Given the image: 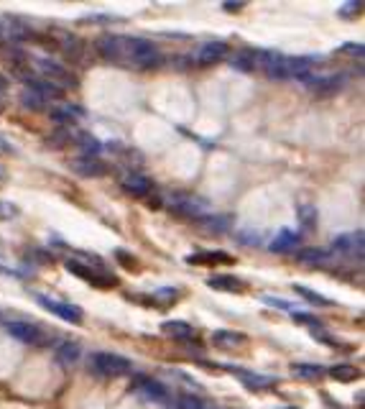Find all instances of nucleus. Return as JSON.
Segmentation results:
<instances>
[{
  "label": "nucleus",
  "mask_w": 365,
  "mask_h": 409,
  "mask_svg": "<svg viewBox=\"0 0 365 409\" xmlns=\"http://www.w3.org/2000/svg\"><path fill=\"white\" fill-rule=\"evenodd\" d=\"M225 56H228V44H225V41H207V44H202V49L197 52V64H202V67L217 64L220 59H225Z\"/></svg>",
  "instance_id": "12"
},
{
  "label": "nucleus",
  "mask_w": 365,
  "mask_h": 409,
  "mask_svg": "<svg viewBox=\"0 0 365 409\" xmlns=\"http://www.w3.org/2000/svg\"><path fill=\"white\" fill-rule=\"evenodd\" d=\"M16 148H13V144H10L8 138L0 133V156H8V154H13Z\"/></svg>",
  "instance_id": "32"
},
{
  "label": "nucleus",
  "mask_w": 365,
  "mask_h": 409,
  "mask_svg": "<svg viewBox=\"0 0 365 409\" xmlns=\"http://www.w3.org/2000/svg\"><path fill=\"white\" fill-rule=\"evenodd\" d=\"M36 302H38L44 309H49L52 315H56V318L71 322V325H80L82 320H85V312H82L77 305H71V302L52 300V297H46V294H36Z\"/></svg>",
  "instance_id": "5"
},
{
  "label": "nucleus",
  "mask_w": 365,
  "mask_h": 409,
  "mask_svg": "<svg viewBox=\"0 0 365 409\" xmlns=\"http://www.w3.org/2000/svg\"><path fill=\"white\" fill-rule=\"evenodd\" d=\"M123 190L128 195H133V197H148L153 190V182L146 177V174H138V172H128L123 177Z\"/></svg>",
  "instance_id": "10"
},
{
  "label": "nucleus",
  "mask_w": 365,
  "mask_h": 409,
  "mask_svg": "<svg viewBox=\"0 0 365 409\" xmlns=\"http://www.w3.org/2000/svg\"><path fill=\"white\" fill-rule=\"evenodd\" d=\"M268 80H307L312 77L314 59L312 56H286L278 52H263L256 59Z\"/></svg>",
  "instance_id": "2"
},
{
  "label": "nucleus",
  "mask_w": 365,
  "mask_h": 409,
  "mask_svg": "<svg viewBox=\"0 0 365 409\" xmlns=\"http://www.w3.org/2000/svg\"><path fill=\"white\" fill-rule=\"evenodd\" d=\"M304 82H312V90L314 95L320 98H330L338 90H342L345 85V74H330V77H307Z\"/></svg>",
  "instance_id": "9"
},
{
  "label": "nucleus",
  "mask_w": 365,
  "mask_h": 409,
  "mask_svg": "<svg viewBox=\"0 0 365 409\" xmlns=\"http://www.w3.org/2000/svg\"><path fill=\"white\" fill-rule=\"evenodd\" d=\"M296 258L302 261V264H324L327 258H330V251H324V248H302V251H296Z\"/></svg>",
  "instance_id": "25"
},
{
  "label": "nucleus",
  "mask_w": 365,
  "mask_h": 409,
  "mask_svg": "<svg viewBox=\"0 0 365 409\" xmlns=\"http://www.w3.org/2000/svg\"><path fill=\"white\" fill-rule=\"evenodd\" d=\"M263 302H266L268 307H278V309H294V305L286 300H276V297H263Z\"/></svg>",
  "instance_id": "31"
},
{
  "label": "nucleus",
  "mask_w": 365,
  "mask_h": 409,
  "mask_svg": "<svg viewBox=\"0 0 365 409\" xmlns=\"http://www.w3.org/2000/svg\"><path fill=\"white\" fill-rule=\"evenodd\" d=\"M5 333L10 338H16L26 346H41L44 343V333L38 325H31V322H8L5 325Z\"/></svg>",
  "instance_id": "7"
},
{
  "label": "nucleus",
  "mask_w": 365,
  "mask_h": 409,
  "mask_svg": "<svg viewBox=\"0 0 365 409\" xmlns=\"http://www.w3.org/2000/svg\"><path fill=\"white\" fill-rule=\"evenodd\" d=\"M296 218H299V223L307 230H314L317 223H320V212H317V208H314L312 202H299L296 205Z\"/></svg>",
  "instance_id": "22"
},
{
  "label": "nucleus",
  "mask_w": 365,
  "mask_h": 409,
  "mask_svg": "<svg viewBox=\"0 0 365 409\" xmlns=\"http://www.w3.org/2000/svg\"><path fill=\"white\" fill-rule=\"evenodd\" d=\"M302 243V238L291 233V230H281L276 238H274V243H271V251H276V254H289V251H296Z\"/></svg>",
  "instance_id": "20"
},
{
  "label": "nucleus",
  "mask_w": 365,
  "mask_h": 409,
  "mask_svg": "<svg viewBox=\"0 0 365 409\" xmlns=\"http://www.w3.org/2000/svg\"><path fill=\"white\" fill-rule=\"evenodd\" d=\"M245 343H248V335L238 333V330H214L212 333V346L223 348V351H232V348H241Z\"/></svg>",
  "instance_id": "11"
},
{
  "label": "nucleus",
  "mask_w": 365,
  "mask_h": 409,
  "mask_svg": "<svg viewBox=\"0 0 365 409\" xmlns=\"http://www.w3.org/2000/svg\"><path fill=\"white\" fill-rule=\"evenodd\" d=\"M5 87H8V82L3 80V77H0V92H5Z\"/></svg>",
  "instance_id": "39"
},
{
  "label": "nucleus",
  "mask_w": 365,
  "mask_h": 409,
  "mask_svg": "<svg viewBox=\"0 0 365 409\" xmlns=\"http://www.w3.org/2000/svg\"><path fill=\"white\" fill-rule=\"evenodd\" d=\"M3 177H5V172H3V166H0V179H3Z\"/></svg>",
  "instance_id": "40"
},
{
  "label": "nucleus",
  "mask_w": 365,
  "mask_h": 409,
  "mask_svg": "<svg viewBox=\"0 0 365 409\" xmlns=\"http://www.w3.org/2000/svg\"><path fill=\"white\" fill-rule=\"evenodd\" d=\"M161 333L169 338H177V340H189L195 335V327L184 322V320H166V322H161Z\"/></svg>",
  "instance_id": "19"
},
{
  "label": "nucleus",
  "mask_w": 365,
  "mask_h": 409,
  "mask_svg": "<svg viewBox=\"0 0 365 409\" xmlns=\"http://www.w3.org/2000/svg\"><path fill=\"white\" fill-rule=\"evenodd\" d=\"M243 5L241 3H235V5H232V3H228V5H225V10H241Z\"/></svg>",
  "instance_id": "38"
},
{
  "label": "nucleus",
  "mask_w": 365,
  "mask_h": 409,
  "mask_svg": "<svg viewBox=\"0 0 365 409\" xmlns=\"http://www.w3.org/2000/svg\"><path fill=\"white\" fill-rule=\"evenodd\" d=\"M238 373H241V379L245 382L248 389H268V386H274L271 376H261V373H248V371H238Z\"/></svg>",
  "instance_id": "28"
},
{
  "label": "nucleus",
  "mask_w": 365,
  "mask_h": 409,
  "mask_svg": "<svg viewBox=\"0 0 365 409\" xmlns=\"http://www.w3.org/2000/svg\"><path fill=\"white\" fill-rule=\"evenodd\" d=\"M10 212H13V210H8L3 202H0V218H5V215H10Z\"/></svg>",
  "instance_id": "37"
},
{
  "label": "nucleus",
  "mask_w": 365,
  "mask_h": 409,
  "mask_svg": "<svg viewBox=\"0 0 365 409\" xmlns=\"http://www.w3.org/2000/svg\"><path fill=\"white\" fill-rule=\"evenodd\" d=\"M31 36V28L18 16H0V44H18Z\"/></svg>",
  "instance_id": "6"
},
{
  "label": "nucleus",
  "mask_w": 365,
  "mask_h": 409,
  "mask_svg": "<svg viewBox=\"0 0 365 409\" xmlns=\"http://www.w3.org/2000/svg\"><path fill=\"white\" fill-rule=\"evenodd\" d=\"M286 409H296V407H286Z\"/></svg>",
  "instance_id": "41"
},
{
  "label": "nucleus",
  "mask_w": 365,
  "mask_h": 409,
  "mask_svg": "<svg viewBox=\"0 0 365 409\" xmlns=\"http://www.w3.org/2000/svg\"><path fill=\"white\" fill-rule=\"evenodd\" d=\"M98 52L107 62H128L141 69L156 67L161 59L156 44L138 36H102L98 41Z\"/></svg>",
  "instance_id": "1"
},
{
  "label": "nucleus",
  "mask_w": 365,
  "mask_h": 409,
  "mask_svg": "<svg viewBox=\"0 0 365 409\" xmlns=\"http://www.w3.org/2000/svg\"><path fill=\"white\" fill-rule=\"evenodd\" d=\"M67 272L77 274L87 282L98 284V287H115V276L100 272V269H92L89 264H80V261H67Z\"/></svg>",
  "instance_id": "8"
},
{
  "label": "nucleus",
  "mask_w": 365,
  "mask_h": 409,
  "mask_svg": "<svg viewBox=\"0 0 365 409\" xmlns=\"http://www.w3.org/2000/svg\"><path fill=\"white\" fill-rule=\"evenodd\" d=\"M118 258L123 261L125 269H135V264H138V261H135L133 256H128V254H125V251H118Z\"/></svg>",
  "instance_id": "33"
},
{
  "label": "nucleus",
  "mask_w": 365,
  "mask_h": 409,
  "mask_svg": "<svg viewBox=\"0 0 365 409\" xmlns=\"http://www.w3.org/2000/svg\"><path fill=\"white\" fill-rule=\"evenodd\" d=\"M135 391H141V394H146L148 399H156V401H166V399H169L166 389H164L159 382L148 379V376H138V379H135Z\"/></svg>",
  "instance_id": "18"
},
{
  "label": "nucleus",
  "mask_w": 365,
  "mask_h": 409,
  "mask_svg": "<svg viewBox=\"0 0 365 409\" xmlns=\"http://www.w3.org/2000/svg\"><path fill=\"white\" fill-rule=\"evenodd\" d=\"M21 102H23V108H31V110H44L46 105H49V100L41 98V95H38L34 87H28V85L21 90Z\"/></svg>",
  "instance_id": "26"
},
{
  "label": "nucleus",
  "mask_w": 365,
  "mask_h": 409,
  "mask_svg": "<svg viewBox=\"0 0 365 409\" xmlns=\"http://www.w3.org/2000/svg\"><path fill=\"white\" fill-rule=\"evenodd\" d=\"M294 291H296V294H302V297H307L309 302H314V305H322V307H330V300H327V297H322L320 291L307 289V287H302V284H294Z\"/></svg>",
  "instance_id": "30"
},
{
  "label": "nucleus",
  "mask_w": 365,
  "mask_h": 409,
  "mask_svg": "<svg viewBox=\"0 0 365 409\" xmlns=\"http://www.w3.org/2000/svg\"><path fill=\"white\" fill-rule=\"evenodd\" d=\"M174 210L181 212V215H189V218H205L207 215V202L205 200H197V197H177L174 200Z\"/></svg>",
  "instance_id": "14"
},
{
  "label": "nucleus",
  "mask_w": 365,
  "mask_h": 409,
  "mask_svg": "<svg viewBox=\"0 0 365 409\" xmlns=\"http://www.w3.org/2000/svg\"><path fill=\"white\" fill-rule=\"evenodd\" d=\"M294 320H299V322H307V325H320V320H314L312 315H302V312H294Z\"/></svg>",
  "instance_id": "34"
},
{
  "label": "nucleus",
  "mask_w": 365,
  "mask_h": 409,
  "mask_svg": "<svg viewBox=\"0 0 365 409\" xmlns=\"http://www.w3.org/2000/svg\"><path fill=\"white\" fill-rule=\"evenodd\" d=\"M80 346H77V343H59V346H56V351H54V355H56V361H59V364L62 366H71L74 364V361H77V358H80Z\"/></svg>",
  "instance_id": "23"
},
{
  "label": "nucleus",
  "mask_w": 365,
  "mask_h": 409,
  "mask_svg": "<svg viewBox=\"0 0 365 409\" xmlns=\"http://www.w3.org/2000/svg\"><path fill=\"white\" fill-rule=\"evenodd\" d=\"M89 366H92V371L100 373V376H105V379H120V376H128V373L133 371V364L125 358V355H118V353H95L89 358Z\"/></svg>",
  "instance_id": "3"
},
{
  "label": "nucleus",
  "mask_w": 365,
  "mask_h": 409,
  "mask_svg": "<svg viewBox=\"0 0 365 409\" xmlns=\"http://www.w3.org/2000/svg\"><path fill=\"white\" fill-rule=\"evenodd\" d=\"M34 64H36V69L44 74V80L56 85L59 90H67V87H74V85H77V77L71 74V69H67L64 64L54 62L49 56H34Z\"/></svg>",
  "instance_id": "4"
},
{
  "label": "nucleus",
  "mask_w": 365,
  "mask_h": 409,
  "mask_svg": "<svg viewBox=\"0 0 365 409\" xmlns=\"http://www.w3.org/2000/svg\"><path fill=\"white\" fill-rule=\"evenodd\" d=\"M177 409H217V407H210L207 401H202L195 394H184V397H179Z\"/></svg>",
  "instance_id": "29"
},
{
  "label": "nucleus",
  "mask_w": 365,
  "mask_h": 409,
  "mask_svg": "<svg viewBox=\"0 0 365 409\" xmlns=\"http://www.w3.org/2000/svg\"><path fill=\"white\" fill-rule=\"evenodd\" d=\"M291 373H294L296 379H307V382H317L324 376V368L317 364H294L291 366Z\"/></svg>",
  "instance_id": "24"
},
{
  "label": "nucleus",
  "mask_w": 365,
  "mask_h": 409,
  "mask_svg": "<svg viewBox=\"0 0 365 409\" xmlns=\"http://www.w3.org/2000/svg\"><path fill=\"white\" fill-rule=\"evenodd\" d=\"M363 10V3H348V5H342V13L350 16V13H360Z\"/></svg>",
  "instance_id": "35"
},
{
  "label": "nucleus",
  "mask_w": 365,
  "mask_h": 409,
  "mask_svg": "<svg viewBox=\"0 0 365 409\" xmlns=\"http://www.w3.org/2000/svg\"><path fill=\"white\" fill-rule=\"evenodd\" d=\"M327 373H330L332 379H338V382H355L357 376H360V368L353 364H338L332 366Z\"/></svg>",
  "instance_id": "27"
},
{
  "label": "nucleus",
  "mask_w": 365,
  "mask_h": 409,
  "mask_svg": "<svg viewBox=\"0 0 365 409\" xmlns=\"http://www.w3.org/2000/svg\"><path fill=\"white\" fill-rule=\"evenodd\" d=\"M332 248H335V251H342V254L363 256V230L350 233V236L335 238V241H332Z\"/></svg>",
  "instance_id": "17"
},
{
  "label": "nucleus",
  "mask_w": 365,
  "mask_h": 409,
  "mask_svg": "<svg viewBox=\"0 0 365 409\" xmlns=\"http://www.w3.org/2000/svg\"><path fill=\"white\" fill-rule=\"evenodd\" d=\"M207 284H210L212 289L230 291V294H241V291H245V284H243V279H238V276H230V274H214V276H210V279H207Z\"/></svg>",
  "instance_id": "16"
},
{
  "label": "nucleus",
  "mask_w": 365,
  "mask_h": 409,
  "mask_svg": "<svg viewBox=\"0 0 365 409\" xmlns=\"http://www.w3.org/2000/svg\"><path fill=\"white\" fill-rule=\"evenodd\" d=\"M345 52H353V54H357V56H363V44H348V46H342Z\"/></svg>",
  "instance_id": "36"
},
{
  "label": "nucleus",
  "mask_w": 365,
  "mask_h": 409,
  "mask_svg": "<svg viewBox=\"0 0 365 409\" xmlns=\"http://www.w3.org/2000/svg\"><path fill=\"white\" fill-rule=\"evenodd\" d=\"M187 264L192 266H214V264H232V256L225 251H199L187 256Z\"/></svg>",
  "instance_id": "15"
},
{
  "label": "nucleus",
  "mask_w": 365,
  "mask_h": 409,
  "mask_svg": "<svg viewBox=\"0 0 365 409\" xmlns=\"http://www.w3.org/2000/svg\"><path fill=\"white\" fill-rule=\"evenodd\" d=\"M85 115V110L77 108V105H59V108H52V120L54 123H59V126H67V123H74L77 118Z\"/></svg>",
  "instance_id": "21"
},
{
  "label": "nucleus",
  "mask_w": 365,
  "mask_h": 409,
  "mask_svg": "<svg viewBox=\"0 0 365 409\" xmlns=\"http://www.w3.org/2000/svg\"><path fill=\"white\" fill-rule=\"evenodd\" d=\"M71 169L82 174V177H102V174H107V166L100 162L98 156H80V159L71 162Z\"/></svg>",
  "instance_id": "13"
}]
</instances>
